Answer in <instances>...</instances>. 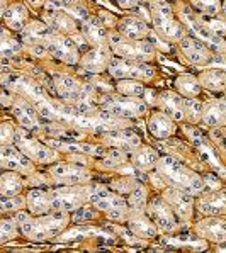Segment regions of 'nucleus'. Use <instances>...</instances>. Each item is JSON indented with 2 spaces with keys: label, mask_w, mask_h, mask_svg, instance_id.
I'll use <instances>...</instances> for the list:
<instances>
[{
  "label": "nucleus",
  "mask_w": 226,
  "mask_h": 253,
  "mask_svg": "<svg viewBox=\"0 0 226 253\" xmlns=\"http://www.w3.org/2000/svg\"><path fill=\"white\" fill-rule=\"evenodd\" d=\"M17 236V226L14 219H0V245L14 240Z\"/></svg>",
  "instance_id": "41"
},
{
  "label": "nucleus",
  "mask_w": 226,
  "mask_h": 253,
  "mask_svg": "<svg viewBox=\"0 0 226 253\" xmlns=\"http://www.w3.org/2000/svg\"><path fill=\"white\" fill-rule=\"evenodd\" d=\"M14 145L31 162L51 163L56 160V153L53 150H49L48 146L43 145L41 141H38L36 138H33L24 127L14 133Z\"/></svg>",
  "instance_id": "8"
},
{
  "label": "nucleus",
  "mask_w": 226,
  "mask_h": 253,
  "mask_svg": "<svg viewBox=\"0 0 226 253\" xmlns=\"http://www.w3.org/2000/svg\"><path fill=\"white\" fill-rule=\"evenodd\" d=\"M197 80H199V84H201V85H204V87L211 88V90L221 92V90L225 88V80H226V77H225V72H223V70L218 68V70H209V72L202 73V75H201Z\"/></svg>",
  "instance_id": "36"
},
{
  "label": "nucleus",
  "mask_w": 226,
  "mask_h": 253,
  "mask_svg": "<svg viewBox=\"0 0 226 253\" xmlns=\"http://www.w3.org/2000/svg\"><path fill=\"white\" fill-rule=\"evenodd\" d=\"M197 208H199L201 214H204V216H221V214H225L226 206H225L223 190L218 189L211 196L202 197L199 204H197Z\"/></svg>",
  "instance_id": "30"
},
{
  "label": "nucleus",
  "mask_w": 226,
  "mask_h": 253,
  "mask_svg": "<svg viewBox=\"0 0 226 253\" xmlns=\"http://www.w3.org/2000/svg\"><path fill=\"white\" fill-rule=\"evenodd\" d=\"M49 175L51 182L60 185H80L92 178L90 170L75 163H54L49 167Z\"/></svg>",
  "instance_id": "11"
},
{
  "label": "nucleus",
  "mask_w": 226,
  "mask_h": 253,
  "mask_svg": "<svg viewBox=\"0 0 226 253\" xmlns=\"http://www.w3.org/2000/svg\"><path fill=\"white\" fill-rule=\"evenodd\" d=\"M157 104L162 107V112L174 121L184 119V97L172 90H165L160 97H157Z\"/></svg>",
  "instance_id": "20"
},
{
  "label": "nucleus",
  "mask_w": 226,
  "mask_h": 253,
  "mask_svg": "<svg viewBox=\"0 0 226 253\" xmlns=\"http://www.w3.org/2000/svg\"><path fill=\"white\" fill-rule=\"evenodd\" d=\"M151 15H153L157 33L160 36L165 38L167 41H179L181 38L185 36L184 27L174 19L172 7H170L165 0H153Z\"/></svg>",
  "instance_id": "5"
},
{
  "label": "nucleus",
  "mask_w": 226,
  "mask_h": 253,
  "mask_svg": "<svg viewBox=\"0 0 226 253\" xmlns=\"http://www.w3.org/2000/svg\"><path fill=\"white\" fill-rule=\"evenodd\" d=\"M157 172L163 182H167L172 189L182 190V192L189 194V196H199L204 192L206 182L204 178L199 177V173L192 172L187 169L185 165L179 163L172 157H163L158 158L157 162Z\"/></svg>",
  "instance_id": "2"
},
{
  "label": "nucleus",
  "mask_w": 226,
  "mask_h": 253,
  "mask_svg": "<svg viewBox=\"0 0 226 253\" xmlns=\"http://www.w3.org/2000/svg\"><path fill=\"white\" fill-rule=\"evenodd\" d=\"M45 2H46V0H29V3H31V5H34V7H41Z\"/></svg>",
  "instance_id": "45"
},
{
  "label": "nucleus",
  "mask_w": 226,
  "mask_h": 253,
  "mask_svg": "<svg viewBox=\"0 0 226 253\" xmlns=\"http://www.w3.org/2000/svg\"><path fill=\"white\" fill-rule=\"evenodd\" d=\"M82 33H84L85 40L90 42L92 46L102 44L106 42V26L102 21H99L97 17H87L82 27Z\"/></svg>",
  "instance_id": "31"
},
{
  "label": "nucleus",
  "mask_w": 226,
  "mask_h": 253,
  "mask_svg": "<svg viewBox=\"0 0 226 253\" xmlns=\"http://www.w3.org/2000/svg\"><path fill=\"white\" fill-rule=\"evenodd\" d=\"M26 208L33 216H40L51 211L49 187H33L26 196Z\"/></svg>",
  "instance_id": "19"
},
{
  "label": "nucleus",
  "mask_w": 226,
  "mask_h": 253,
  "mask_svg": "<svg viewBox=\"0 0 226 253\" xmlns=\"http://www.w3.org/2000/svg\"><path fill=\"white\" fill-rule=\"evenodd\" d=\"M93 185H61L49 189L51 211H75L85 204H90Z\"/></svg>",
  "instance_id": "3"
},
{
  "label": "nucleus",
  "mask_w": 226,
  "mask_h": 253,
  "mask_svg": "<svg viewBox=\"0 0 226 253\" xmlns=\"http://www.w3.org/2000/svg\"><path fill=\"white\" fill-rule=\"evenodd\" d=\"M24 175H19L15 170H5L0 173V196L3 197H14L24 190L26 178Z\"/></svg>",
  "instance_id": "24"
},
{
  "label": "nucleus",
  "mask_w": 226,
  "mask_h": 253,
  "mask_svg": "<svg viewBox=\"0 0 226 253\" xmlns=\"http://www.w3.org/2000/svg\"><path fill=\"white\" fill-rule=\"evenodd\" d=\"M225 112H226L225 100L223 99H214L202 107L201 119L204 121L208 126L220 127L225 124Z\"/></svg>",
  "instance_id": "29"
},
{
  "label": "nucleus",
  "mask_w": 226,
  "mask_h": 253,
  "mask_svg": "<svg viewBox=\"0 0 226 253\" xmlns=\"http://www.w3.org/2000/svg\"><path fill=\"white\" fill-rule=\"evenodd\" d=\"M70 217L65 211H49L40 216H33L31 212H24L19 209L14 216V223L17 231L31 241H48L53 240L63 228L68 224Z\"/></svg>",
  "instance_id": "1"
},
{
  "label": "nucleus",
  "mask_w": 226,
  "mask_h": 253,
  "mask_svg": "<svg viewBox=\"0 0 226 253\" xmlns=\"http://www.w3.org/2000/svg\"><path fill=\"white\" fill-rule=\"evenodd\" d=\"M146 187L141 182H135L130 190V197H128V208L130 211H143L146 206Z\"/></svg>",
  "instance_id": "35"
},
{
  "label": "nucleus",
  "mask_w": 226,
  "mask_h": 253,
  "mask_svg": "<svg viewBox=\"0 0 226 253\" xmlns=\"http://www.w3.org/2000/svg\"><path fill=\"white\" fill-rule=\"evenodd\" d=\"M21 51V44L12 38L0 33V56H14Z\"/></svg>",
  "instance_id": "40"
},
{
  "label": "nucleus",
  "mask_w": 226,
  "mask_h": 253,
  "mask_svg": "<svg viewBox=\"0 0 226 253\" xmlns=\"http://www.w3.org/2000/svg\"><path fill=\"white\" fill-rule=\"evenodd\" d=\"M128 224H130V233L141 238H155L158 235V229L151 223L146 211H130L128 212Z\"/></svg>",
  "instance_id": "18"
},
{
  "label": "nucleus",
  "mask_w": 226,
  "mask_h": 253,
  "mask_svg": "<svg viewBox=\"0 0 226 253\" xmlns=\"http://www.w3.org/2000/svg\"><path fill=\"white\" fill-rule=\"evenodd\" d=\"M12 111H14L15 119L21 123V126L24 127V129L34 131L41 127L40 121H38V116H36V111H34V107L31 106V104H27L26 100H17L12 106Z\"/></svg>",
  "instance_id": "26"
},
{
  "label": "nucleus",
  "mask_w": 226,
  "mask_h": 253,
  "mask_svg": "<svg viewBox=\"0 0 226 253\" xmlns=\"http://www.w3.org/2000/svg\"><path fill=\"white\" fill-rule=\"evenodd\" d=\"M43 46L46 48V51L53 54L54 58L65 61L68 65H73L79 61V48L75 46V42L70 41L68 38L61 36V34L51 31L49 36L43 41Z\"/></svg>",
  "instance_id": "12"
},
{
  "label": "nucleus",
  "mask_w": 226,
  "mask_h": 253,
  "mask_svg": "<svg viewBox=\"0 0 226 253\" xmlns=\"http://www.w3.org/2000/svg\"><path fill=\"white\" fill-rule=\"evenodd\" d=\"M197 233H201L204 238H208L209 241L214 243H225L226 240V231H225V219L223 214L221 216H213L208 219L201 221L197 224Z\"/></svg>",
  "instance_id": "22"
},
{
  "label": "nucleus",
  "mask_w": 226,
  "mask_h": 253,
  "mask_svg": "<svg viewBox=\"0 0 226 253\" xmlns=\"http://www.w3.org/2000/svg\"><path fill=\"white\" fill-rule=\"evenodd\" d=\"M181 48L184 54L187 56V60L194 65H199V67H206L208 61L211 60V51L206 48V44L196 38H189V36H184L181 38Z\"/></svg>",
  "instance_id": "17"
},
{
  "label": "nucleus",
  "mask_w": 226,
  "mask_h": 253,
  "mask_svg": "<svg viewBox=\"0 0 226 253\" xmlns=\"http://www.w3.org/2000/svg\"><path fill=\"white\" fill-rule=\"evenodd\" d=\"M46 145L54 148V150H63V151H75V153H90V155H104L106 151L100 150L92 145H77V143H65V141H54L48 139Z\"/></svg>",
  "instance_id": "34"
},
{
  "label": "nucleus",
  "mask_w": 226,
  "mask_h": 253,
  "mask_svg": "<svg viewBox=\"0 0 226 253\" xmlns=\"http://www.w3.org/2000/svg\"><path fill=\"white\" fill-rule=\"evenodd\" d=\"M3 19L9 29L12 31H21L24 29V24L27 21V10L22 3H12L10 7H7L3 12Z\"/></svg>",
  "instance_id": "32"
},
{
  "label": "nucleus",
  "mask_w": 226,
  "mask_h": 253,
  "mask_svg": "<svg viewBox=\"0 0 226 253\" xmlns=\"http://www.w3.org/2000/svg\"><path fill=\"white\" fill-rule=\"evenodd\" d=\"M102 111L116 118H138L146 112V104L139 100L138 97H126V95H106L100 102Z\"/></svg>",
  "instance_id": "7"
},
{
  "label": "nucleus",
  "mask_w": 226,
  "mask_h": 253,
  "mask_svg": "<svg viewBox=\"0 0 226 253\" xmlns=\"http://www.w3.org/2000/svg\"><path fill=\"white\" fill-rule=\"evenodd\" d=\"M107 70L118 80H150L155 75L153 68L139 61L126 60V58H111Z\"/></svg>",
  "instance_id": "9"
},
{
  "label": "nucleus",
  "mask_w": 226,
  "mask_h": 253,
  "mask_svg": "<svg viewBox=\"0 0 226 253\" xmlns=\"http://www.w3.org/2000/svg\"><path fill=\"white\" fill-rule=\"evenodd\" d=\"M102 139L107 146L116 148V150H123L126 153H131V151L141 145L139 136L136 133H131V131H124V127L118 131L114 129V131L102 133Z\"/></svg>",
  "instance_id": "16"
},
{
  "label": "nucleus",
  "mask_w": 226,
  "mask_h": 253,
  "mask_svg": "<svg viewBox=\"0 0 226 253\" xmlns=\"http://www.w3.org/2000/svg\"><path fill=\"white\" fill-rule=\"evenodd\" d=\"M82 87L84 85L80 84L77 79L68 75H54V88H56V93L67 102H77L82 95Z\"/></svg>",
  "instance_id": "21"
},
{
  "label": "nucleus",
  "mask_w": 226,
  "mask_h": 253,
  "mask_svg": "<svg viewBox=\"0 0 226 253\" xmlns=\"http://www.w3.org/2000/svg\"><path fill=\"white\" fill-rule=\"evenodd\" d=\"M162 197L169 202V206L174 209V212L181 221H189L192 217V196L170 187V189L163 190Z\"/></svg>",
  "instance_id": "15"
},
{
  "label": "nucleus",
  "mask_w": 226,
  "mask_h": 253,
  "mask_svg": "<svg viewBox=\"0 0 226 253\" xmlns=\"http://www.w3.org/2000/svg\"><path fill=\"white\" fill-rule=\"evenodd\" d=\"M0 173H2V169H0Z\"/></svg>",
  "instance_id": "46"
},
{
  "label": "nucleus",
  "mask_w": 226,
  "mask_h": 253,
  "mask_svg": "<svg viewBox=\"0 0 226 253\" xmlns=\"http://www.w3.org/2000/svg\"><path fill=\"white\" fill-rule=\"evenodd\" d=\"M109 48L114 54H118L119 58H126V60H133V61H148L153 56L155 49L153 46L148 41L138 40V41H131L126 40L119 34H111L109 36Z\"/></svg>",
  "instance_id": "6"
},
{
  "label": "nucleus",
  "mask_w": 226,
  "mask_h": 253,
  "mask_svg": "<svg viewBox=\"0 0 226 253\" xmlns=\"http://www.w3.org/2000/svg\"><path fill=\"white\" fill-rule=\"evenodd\" d=\"M202 114V106L196 99H184V119L189 123H197Z\"/></svg>",
  "instance_id": "38"
},
{
  "label": "nucleus",
  "mask_w": 226,
  "mask_h": 253,
  "mask_svg": "<svg viewBox=\"0 0 226 253\" xmlns=\"http://www.w3.org/2000/svg\"><path fill=\"white\" fill-rule=\"evenodd\" d=\"M0 169L22 172L26 177L33 172V162L12 145H0Z\"/></svg>",
  "instance_id": "13"
},
{
  "label": "nucleus",
  "mask_w": 226,
  "mask_h": 253,
  "mask_svg": "<svg viewBox=\"0 0 226 253\" xmlns=\"http://www.w3.org/2000/svg\"><path fill=\"white\" fill-rule=\"evenodd\" d=\"M90 204H93V208L99 211L106 212L107 219L111 221L123 223L128 219V212H130L128 202L124 201V197L118 196L116 192H111L104 185H93Z\"/></svg>",
  "instance_id": "4"
},
{
  "label": "nucleus",
  "mask_w": 226,
  "mask_h": 253,
  "mask_svg": "<svg viewBox=\"0 0 226 253\" xmlns=\"http://www.w3.org/2000/svg\"><path fill=\"white\" fill-rule=\"evenodd\" d=\"M119 3L123 7H135L136 3H139V0H119Z\"/></svg>",
  "instance_id": "44"
},
{
  "label": "nucleus",
  "mask_w": 226,
  "mask_h": 253,
  "mask_svg": "<svg viewBox=\"0 0 226 253\" xmlns=\"http://www.w3.org/2000/svg\"><path fill=\"white\" fill-rule=\"evenodd\" d=\"M26 208V197H3L0 196V212H7V211H19V209Z\"/></svg>",
  "instance_id": "39"
},
{
  "label": "nucleus",
  "mask_w": 226,
  "mask_h": 253,
  "mask_svg": "<svg viewBox=\"0 0 226 253\" xmlns=\"http://www.w3.org/2000/svg\"><path fill=\"white\" fill-rule=\"evenodd\" d=\"M201 12L209 14V15H216L221 9L220 0H190Z\"/></svg>",
  "instance_id": "42"
},
{
  "label": "nucleus",
  "mask_w": 226,
  "mask_h": 253,
  "mask_svg": "<svg viewBox=\"0 0 226 253\" xmlns=\"http://www.w3.org/2000/svg\"><path fill=\"white\" fill-rule=\"evenodd\" d=\"M145 211L148 217L151 219V223L157 226V229L163 233H174L177 231L181 226V219L177 217V214L174 212V209L169 206L163 197H155L148 206H145Z\"/></svg>",
  "instance_id": "10"
},
{
  "label": "nucleus",
  "mask_w": 226,
  "mask_h": 253,
  "mask_svg": "<svg viewBox=\"0 0 226 253\" xmlns=\"http://www.w3.org/2000/svg\"><path fill=\"white\" fill-rule=\"evenodd\" d=\"M184 22H185V26L190 29V33H194L197 38H199V41L209 42L213 48L220 49V51L223 49V41H221V38H218L216 34H214L206 24H202V22H197V19L192 17V15H190L189 12H184Z\"/></svg>",
  "instance_id": "23"
},
{
  "label": "nucleus",
  "mask_w": 226,
  "mask_h": 253,
  "mask_svg": "<svg viewBox=\"0 0 226 253\" xmlns=\"http://www.w3.org/2000/svg\"><path fill=\"white\" fill-rule=\"evenodd\" d=\"M111 48H109V44L106 42H102V44H95L90 51H87L84 54V58L80 60V65L84 70H87V72L90 73H99L102 72V70L107 68L109 61H111Z\"/></svg>",
  "instance_id": "14"
},
{
  "label": "nucleus",
  "mask_w": 226,
  "mask_h": 253,
  "mask_svg": "<svg viewBox=\"0 0 226 253\" xmlns=\"http://www.w3.org/2000/svg\"><path fill=\"white\" fill-rule=\"evenodd\" d=\"M116 90L119 95H126V97H141L145 95V85L139 84L136 80H119L116 84Z\"/></svg>",
  "instance_id": "37"
},
{
  "label": "nucleus",
  "mask_w": 226,
  "mask_h": 253,
  "mask_svg": "<svg viewBox=\"0 0 226 253\" xmlns=\"http://www.w3.org/2000/svg\"><path fill=\"white\" fill-rule=\"evenodd\" d=\"M118 29H119V34L126 40H131V41H138V40H145L150 33L148 29L146 22L145 21H139L136 17H126L118 24Z\"/></svg>",
  "instance_id": "25"
},
{
  "label": "nucleus",
  "mask_w": 226,
  "mask_h": 253,
  "mask_svg": "<svg viewBox=\"0 0 226 253\" xmlns=\"http://www.w3.org/2000/svg\"><path fill=\"white\" fill-rule=\"evenodd\" d=\"M130 158H131V163H133L135 169L141 170V172H148L151 170L158 162V153L150 146H141L139 145L136 150H133L130 153Z\"/></svg>",
  "instance_id": "27"
},
{
  "label": "nucleus",
  "mask_w": 226,
  "mask_h": 253,
  "mask_svg": "<svg viewBox=\"0 0 226 253\" xmlns=\"http://www.w3.org/2000/svg\"><path fill=\"white\" fill-rule=\"evenodd\" d=\"M175 87L181 92L184 99H196L201 92V84L196 77L192 75H181L175 80Z\"/></svg>",
  "instance_id": "33"
},
{
  "label": "nucleus",
  "mask_w": 226,
  "mask_h": 253,
  "mask_svg": "<svg viewBox=\"0 0 226 253\" xmlns=\"http://www.w3.org/2000/svg\"><path fill=\"white\" fill-rule=\"evenodd\" d=\"M148 127L157 139H167L175 133V121L163 112H155L148 123Z\"/></svg>",
  "instance_id": "28"
},
{
  "label": "nucleus",
  "mask_w": 226,
  "mask_h": 253,
  "mask_svg": "<svg viewBox=\"0 0 226 253\" xmlns=\"http://www.w3.org/2000/svg\"><path fill=\"white\" fill-rule=\"evenodd\" d=\"M14 127L9 123L0 124V145H12L14 143Z\"/></svg>",
  "instance_id": "43"
}]
</instances>
